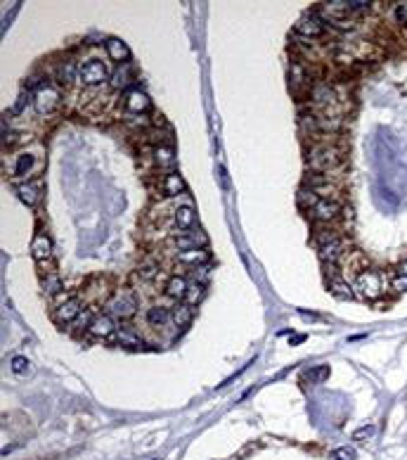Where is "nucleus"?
<instances>
[{
  "mask_svg": "<svg viewBox=\"0 0 407 460\" xmlns=\"http://www.w3.org/2000/svg\"><path fill=\"white\" fill-rule=\"evenodd\" d=\"M344 164V149L329 145V143H320V145H313L308 152V167L318 174H329L336 167Z\"/></svg>",
  "mask_w": 407,
  "mask_h": 460,
  "instance_id": "f257e3e1",
  "label": "nucleus"
},
{
  "mask_svg": "<svg viewBox=\"0 0 407 460\" xmlns=\"http://www.w3.org/2000/svg\"><path fill=\"white\" fill-rule=\"evenodd\" d=\"M353 292L358 294V297L367 299V302H374V299H379L384 292H386V285H384V278L379 271L374 269H365L358 273L355 282H353Z\"/></svg>",
  "mask_w": 407,
  "mask_h": 460,
  "instance_id": "f03ea898",
  "label": "nucleus"
},
{
  "mask_svg": "<svg viewBox=\"0 0 407 460\" xmlns=\"http://www.w3.org/2000/svg\"><path fill=\"white\" fill-rule=\"evenodd\" d=\"M31 256L38 264V269L43 271V275H50V273H57L55 266V254H52V242L45 233H36L34 240H31Z\"/></svg>",
  "mask_w": 407,
  "mask_h": 460,
  "instance_id": "7ed1b4c3",
  "label": "nucleus"
},
{
  "mask_svg": "<svg viewBox=\"0 0 407 460\" xmlns=\"http://www.w3.org/2000/svg\"><path fill=\"white\" fill-rule=\"evenodd\" d=\"M104 309H107V313L114 315V318L126 320V318H133V315H135L138 299H135V294H133V292L121 290V292H116L114 297L109 299V302H107Z\"/></svg>",
  "mask_w": 407,
  "mask_h": 460,
  "instance_id": "20e7f679",
  "label": "nucleus"
},
{
  "mask_svg": "<svg viewBox=\"0 0 407 460\" xmlns=\"http://www.w3.org/2000/svg\"><path fill=\"white\" fill-rule=\"evenodd\" d=\"M111 79L109 67L102 60H85L81 64V74H78V81L88 88H98V85L107 83Z\"/></svg>",
  "mask_w": 407,
  "mask_h": 460,
  "instance_id": "39448f33",
  "label": "nucleus"
},
{
  "mask_svg": "<svg viewBox=\"0 0 407 460\" xmlns=\"http://www.w3.org/2000/svg\"><path fill=\"white\" fill-rule=\"evenodd\" d=\"M62 105V95L55 85L47 83L45 88H41L38 93L34 95V109L38 112L41 116H52Z\"/></svg>",
  "mask_w": 407,
  "mask_h": 460,
  "instance_id": "423d86ee",
  "label": "nucleus"
},
{
  "mask_svg": "<svg viewBox=\"0 0 407 460\" xmlns=\"http://www.w3.org/2000/svg\"><path fill=\"white\" fill-rule=\"evenodd\" d=\"M296 34L308 41L320 39V36L324 34V19L318 14V10H310V12H305L303 17L296 21Z\"/></svg>",
  "mask_w": 407,
  "mask_h": 460,
  "instance_id": "0eeeda50",
  "label": "nucleus"
},
{
  "mask_svg": "<svg viewBox=\"0 0 407 460\" xmlns=\"http://www.w3.org/2000/svg\"><path fill=\"white\" fill-rule=\"evenodd\" d=\"M123 107H126L128 114L144 116L149 109H152V100H149V95L144 93L142 88H131V90H126V95H123Z\"/></svg>",
  "mask_w": 407,
  "mask_h": 460,
  "instance_id": "6e6552de",
  "label": "nucleus"
},
{
  "mask_svg": "<svg viewBox=\"0 0 407 460\" xmlns=\"http://www.w3.org/2000/svg\"><path fill=\"white\" fill-rule=\"evenodd\" d=\"M170 244H173L175 251H187V249H199V247H206L208 244V238L204 235V230L195 228L190 230V233H178L170 238Z\"/></svg>",
  "mask_w": 407,
  "mask_h": 460,
  "instance_id": "1a4fd4ad",
  "label": "nucleus"
},
{
  "mask_svg": "<svg viewBox=\"0 0 407 460\" xmlns=\"http://www.w3.org/2000/svg\"><path fill=\"white\" fill-rule=\"evenodd\" d=\"M341 211H344V207L336 200H320L318 205L308 211V216L313 218L315 223H331L341 216Z\"/></svg>",
  "mask_w": 407,
  "mask_h": 460,
  "instance_id": "9d476101",
  "label": "nucleus"
},
{
  "mask_svg": "<svg viewBox=\"0 0 407 460\" xmlns=\"http://www.w3.org/2000/svg\"><path fill=\"white\" fill-rule=\"evenodd\" d=\"M170 221H173V228L178 230V233H190V230H195V226H197L195 207H192L190 202L175 207V209L170 211Z\"/></svg>",
  "mask_w": 407,
  "mask_h": 460,
  "instance_id": "9b49d317",
  "label": "nucleus"
},
{
  "mask_svg": "<svg viewBox=\"0 0 407 460\" xmlns=\"http://www.w3.org/2000/svg\"><path fill=\"white\" fill-rule=\"evenodd\" d=\"M83 311H85V306H83L81 299L72 297L69 302H64L55 309V323L57 325H72V323H76L78 315H81Z\"/></svg>",
  "mask_w": 407,
  "mask_h": 460,
  "instance_id": "f8f14e48",
  "label": "nucleus"
},
{
  "mask_svg": "<svg viewBox=\"0 0 407 460\" xmlns=\"http://www.w3.org/2000/svg\"><path fill=\"white\" fill-rule=\"evenodd\" d=\"M318 254L324 261V266H334L336 261H341L348 254V242L344 238H336L331 242L322 244V247H318Z\"/></svg>",
  "mask_w": 407,
  "mask_h": 460,
  "instance_id": "ddd939ff",
  "label": "nucleus"
},
{
  "mask_svg": "<svg viewBox=\"0 0 407 460\" xmlns=\"http://www.w3.org/2000/svg\"><path fill=\"white\" fill-rule=\"evenodd\" d=\"M119 330V325H116V318L114 315H109V313H100V315H95V320L90 323V328H88V333L95 337V339H109L111 335Z\"/></svg>",
  "mask_w": 407,
  "mask_h": 460,
  "instance_id": "4468645a",
  "label": "nucleus"
},
{
  "mask_svg": "<svg viewBox=\"0 0 407 460\" xmlns=\"http://www.w3.org/2000/svg\"><path fill=\"white\" fill-rule=\"evenodd\" d=\"M14 192L19 195V200L29 207H36L43 197V185L41 180H24V183L14 185Z\"/></svg>",
  "mask_w": 407,
  "mask_h": 460,
  "instance_id": "2eb2a0df",
  "label": "nucleus"
},
{
  "mask_svg": "<svg viewBox=\"0 0 407 460\" xmlns=\"http://www.w3.org/2000/svg\"><path fill=\"white\" fill-rule=\"evenodd\" d=\"M175 259H178V264H183V266H190V269H199V266H206L208 261H211V254H208L206 247H199V249L178 251V254H175Z\"/></svg>",
  "mask_w": 407,
  "mask_h": 460,
  "instance_id": "dca6fc26",
  "label": "nucleus"
},
{
  "mask_svg": "<svg viewBox=\"0 0 407 460\" xmlns=\"http://www.w3.org/2000/svg\"><path fill=\"white\" fill-rule=\"evenodd\" d=\"M185 190H187L185 178L178 174V171H168V174H164V178H162V192H164L166 197H178V195H183Z\"/></svg>",
  "mask_w": 407,
  "mask_h": 460,
  "instance_id": "f3484780",
  "label": "nucleus"
},
{
  "mask_svg": "<svg viewBox=\"0 0 407 460\" xmlns=\"http://www.w3.org/2000/svg\"><path fill=\"white\" fill-rule=\"evenodd\" d=\"M152 159H154V164H157L159 169L166 171V174H168V171L175 167V162H178L173 145H159V147H154V149H152Z\"/></svg>",
  "mask_w": 407,
  "mask_h": 460,
  "instance_id": "a211bd4d",
  "label": "nucleus"
},
{
  "mask_svg": "<svg viewBox=\"0 0 407 460\" xmlns=\"http://www.w3.org/2000/svg\"><path fill=\"white\" fill-rule=\"evenodd\" d=\"M34 169H36V154L34 152H19L17 157H14L12 176H17V178H29V176L34 174Z\"/></svg>",
  "mask_w": 407,
  "mask_h": 460,
  "instance_id": "6ab92c4d",
  "label": "nucleus"
},
{
  "mask_svg": "<svg viewBox=\"0 0 407 460\" xmlns=\"http://www.w3.org/2000/svg\"><path fill=\"white\" fill-rule=\"evenodd\" d=\"M104 48H107V55H109L114 62H119V67L121 64H128V60H131V48H128L121 39H107Z\"/></svg>",
  "mask_w": 407,
  "mask_h": 460,
  "instance_id": "aec40b11",
  "label": "nucleus"
},
{
  "mask_svg": "<svg viewBox=\"0 0 407 460\" xmlns=\"http://www.w3.org/2000/svg\"><path fill=\"white\" fill-rule=\"evenodd\" d=\"M187 290H190V282H187V278H183V275H170L164 285V292L168 294L170 299H175V302L185 299Z\"/></svg>",
  "mask_w": 407,
  "mask_h": 460,
  "instance_id": "412c9836",
  "label": "nucleus"
},
{
  "mask_svg": "<svg viewBox=\"0 0 407 460\" xmlns=\"http://www.w3.org/2000/svg\"><path fill=\"white\" fill-rule=\"evenodd\" d=\"M192 318H195V311H192L190 304H175L170 309V323H173L175 330H185L192 323Z\"/></svg>",
  "mask_w": 407,
  "mask_h": 460,
  "instance_id": "4be33fe9",
  "label": "nucleus"
},
{
  "mask_svg": "<svg viewBox=\"0 0 407 460\" xmlns=\"http://www.w3.org/2000/svg\"><path fill=\"white\" fill-rule=\"evenodd\" d=\"M114 344H121V346H131V349H138V346H142V337L135 333V330L131 328H119L114 335L109 337Z\"/></svg>",
  "mask_w": 407,
  "mask_h": 460,
  "instance_id": "5701e85b",
  "label": "nucleus"
},
{
  "mask_svg": "<svg viewBox=\"0 0 407 460\" xmlns=\"http://www.w3.org/2000/svg\"><path fill=\"white\" fill-rule=\"evenodd\" d=\"M78 74H81V67H76L74 60H64L57 64V81L64 85H72L78 79Z\"/></svg>",
  "mask_w": 407,
  "mask_h": 460,
  "instance_id": "b1692460",
  "label": "nucleus"
},
{
  "mask_svg": "<svg viewBox=\"0 0 407 460\" xmlns=\"http://www.w3.org/2000/svg\"><path fill=\"white\" fill-rule=\"evenodd\" d=\"M147 323L152 325L154 330H162L170 323V309L166 306H152L147 309Z\"/></svg>",
  "mask_w": 407,
  "mask_h": 460,
  "instance_id": "393cba45",
  "label": "nucleus"
},
{
  "mask_svg": "<svg viewBox=\"0 0 407 460\" xmlns=\"http://www.w3.org/2000/svg\"><path fill=\"white\" fill-rule=\"evenodd\" d=\"M336 238H341V235L336 233V230L331 228L329 223H315L313 240H315V244H318V247H322V244L331 242V240H336Z\"/></svg>",
  "mask_w": 407,
  "mask_h": 460,
  "instance_id": "a878e982",
  "label": "nucleus"
},
{
  "mask_svg": "<svg viewBox=\"0 0 407 460\" xmlns=\"http://www.w3.org/2000/svg\"><path fill=\"white\" fill-rule=\"evenodd\" d=\"M131 67L128 64H121L119 69H116L114 74H111V79H109V83H111V88L114 90H121V88H128V83H131ZM131 90V88H128Z\"/></svg>",
  "mask_w": 407,
  "mask_h": 460,
  "instance_id": "bb28decb",
  "label": "nucleus"
},
{
  "mask_svg": "<svg viewBox=\"0 0 407 460\" xmlns=\"http://www.w3.org/2000/svg\"><path fill=\"white\" fill-rule=\"evenodd\" d=\"M318 202H320L318 192H313V190H310V188H305V185H303L301 190L296 192V205L301 207L303 211H310V209H313L315 205H318Z\"/></svg>",
  "mask_w": 407,
  "mask_h": 460,
  "instance_id": "cd10ccee",
  "label": "nucleus"
},
{
  "mask_svg": "<svg viewBox=\"0 0 407 460\" xmlns=\"http://www.w3.org/2000/svg\"><path fill=\"white\" fill-rule=\"evenodd\" d=\"M329 292L334 294L336 299H353V285H348L346 280H341V278H331L329 280Z\"/></svg>",
  "mask_w": 407,
  "mask_h": 460,
  "instance_id": "c85d7f7f",
  "label": "nucleus"
},
{
  "mask_svg": "<svg viewBox=\"0 0 407 460\" xmlns=\"http://www.w3.org/2000/svg\"><path fill=\"white\" fill-rule=\"evenodd\" d=\"M10 370H12L14 375H19V377L31 375V361L26 356H14L12 361H10Z\"/></svg>",
  "mask_w": 407,
  "mask_h": 460,
  "instance_id": "c756f323",
  "label": "nucleus"
},
{
  "mask_svg": "<svg viewBox=\"0 0 407 460\" xmlns=\"http://www.w3.org/2000/svg\"><path fill=\"white\" fill-rule=\"evenodd\" d=\"M62 278L57 275V273H50V275L43 278V292L45 294H60L62 290Z\"/></svg>",
  "mask_w": 407,
  "mask_h": 460,
  "instance_id": "7c9ffc66",
  "label": "nucleus"
},
{
  "mask_svg": "<svg viewBox=\"0 0 407 460\" xmlns=\"http://www.w3.org/2000/svg\"><path fill=\"white\" fill-rule=\"evenodd\" d=\"M201 299H204V285H201V282H190V290H187L185 304L195 306V304H199Z\"/></svg>",
  "mask_w": 407,
  "mask_h": 460,
  "instance_id": "2f4dec72",
  "label": "nucleus"
},
{
  "mask_svg": "<svg viewBox=\"0 0 407 460\" xmlns=\"http://www.w3.org/2000/svg\"><path fill=\"white\" fill-rule=\"evenodd\" d=\"M138 273H140L142 280H154L162 271H159V264H154V261H144Z\"/></svg>",
  "mask_w": 407,
  "mask_h": 460,
  "instance_id": "473e14b6",
  "label": "nucleus"
},
{
  "mask_svg": "<svg viewBox=\"0 0 407 460\" xmlns=\"http://www.w3.org/2000/svg\"><path fill=\"white\" fill-rule=\"evenodd\" d=\"M374 435H377V427L365 425V427H360V430H355V435H353V441H369V439H374Z\"/></svg>",
  "mask_w": 407,
  "mask_h": 460,
  "instance_id": "72a5a7b5",
  "label": "nucleus"
},
{
  "mask_svg": "<svg viewBox=\"0 0 407 460\" xmlns=\"http://www.w3.org/2000/svg\"><path fill=\"white\" fill-rule=\"evenodd\" d=\"M346 5H348V12L351 14L369 12V8H372V3H367V0H346Z\"/></svg>",
  "mask_w": 407,
  "mask_h": 460,
  "instance_id": "f704fd0d",
  "label": "nucleus"
},
{
  "mask_svg": "<svg viewBox=\"0 0 407 460\" xmlns=\"http://www.w3.org/2000/svg\"><path fill=\"white\" fill-rule=\"evenodd\" d=\"M331 458H334V460H358V453L353 451V448H348V446H341V448H336V451L331 453Z\"/></svg>",
  "mask_w": 407,
  "mask_h": 460,
  "instance_id": "c9c22d12",
  "label": "nucleus"
},
{
  "mask_svg": "<svg viewBox=\"0 0 407 460\" xmlns=\"http://www.w3.org/2000/svg\"><path fill=\"white\" fill-rule=\"evenodd\" d=\"M390 287H393L395 292H407V275H395L393 282H390Z\"/></svg>",
  "mask_w": 407,
  "mask_h": 460,
  "instance_id": "e433bc0d",
  "label": "nucleus"
},
{
  "mask_svg": "<svg viewBox=\"0 0 407 460\" xmlns=\"http://www.w3.org/2000/svg\"><path fill=\"white\" fill-rule=\"evenodd\" d=\"M395 12H398V17L403 24H407V3H398V8H395Z\"/></svg>",
  "mask_w": 407,
  "mask_h": 460,
  "instance_id": "4c0bfd02",
  "label": "nucleus"
},
{
  "mask_svg": "<svg viewBox=\"0 0 407 460\" xmlns=\"http://www.w3.org/2000/svg\"><path fill=\"white\" fill-rule=\"evenodd\" d=\"M398 273H400V275H407V259L398 266Z\"/></svg>",
  "mask_w": 407,
  "mask_h": 460,
  "instance_id": "58836bf2",
  "label": "nucleus"
}]
</instances>
